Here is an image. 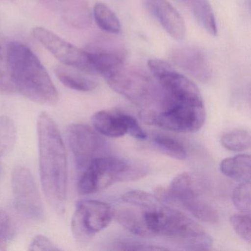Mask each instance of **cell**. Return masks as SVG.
Returning <instances> with one entry per match:
<instances>
[{"instance_id":"277c9868","label":"cell","mask_w":251,"mask_h":251,"mask_svg":"<svg viewBox=\"0 0 251 251\" xmlns=\"http://www.w3.org/2000/svg\"><path fill=\"white\" fill-rule=\"evenodd\" d=\"M148 173V169L143 164L101 155L84 169L77 183V191L80 195H92L117 182L137 180Z\"/></svg>"},{"instance_id":"1f68e13d","label":"cell","mask_w":251,"mask_h":251,"mask_svg":"<svg viewBox=\"0 0 251 251\" xmlns=\"http://www.w3.org/2000/svg\"><path fill=\"white\" fill-rule=\"evenodd\" d=\"M123 117H124L125 122H126L128 134H130L133 137L136 138V139H140V140L147 139V137H148L147 133L144 131L143 129L142 128L135 117L124 112H123Z\"/></svg>"},{"instance_id":"6da1fadb","label":"cell","mask_w":251,"mask_h":251,"mask_svg":"<svg viewBox=\"0 0 251 251\" xmlns=\"http://www.w3.org/2000/svg\"><path fill=\"white\" fill-rule=\"evenodd\" d=\"M39 167L44 193L52 209L64 213L67 199V161L65 146L52 117L41 113L37 121Z\"/></svg>"},{"instance_id":"ffe728a7","label":"cell","mask_w":251,"mask_h":251,"mask_svg":"<svg viewBox=\"0 0 251 251\" xmlns=\"http://www.w3.org/2000/svg\"><path fill=\"white\" fill-rule=\"evenodd\" d=\"M55 74L58 80L67 87L79 92H90L96 89L98 83L80 73L72 71L68 68L58 67Z\"/></svg>"},{"instance_id":"836d02e7","label":"cell","mask_w":251,"mask_h":251,"mask_svg":"<svg viewBox=\"0 0 251 251\" xmlns=\"http://www.w3.org/2000/svg\"><path fill=\"white\" fill-rule=\"evenodd\" d=\"M29 251H61L50 239L43 235L35 236L29 245Z\"/></svg>"},{"instance_id":"f1b7e54d","label":"cell","mask_w":251,"mask_h":251,"mask_svg":"<svg viewBox=\"0 0 251 251\" xmlns=\"http://www.w3.org/2000/svg\"><path fill=\"white\" fill-rule=\"evenodd\" d=\"M251 182L241 183L233 190L232 201L241 212L250 214L251 210Z\"/></svg>"},{"instance_id":"9a60e30c","label":"cell","mask_w":251,"mask_h":251,"mask_svg":"<svg viewBox=\"0 0 251 251\" xmlns=\"http://www.w3.org/2000/svg\"><path fill=\"white\" fill-rule=\"evenodd\" d=\"M208 187L206 180L195 173H183L176 176L168 189L170 204H179L185 200L200 198Z\"/></svg>"},{"instance_id":"603a6c76","label":"cell","mask_w":251,"mask_h":251,"mask_svg":"<svg viewBox=\"0 0 251 251\" xmlns=\"http://www.w3.org/2000/svg\"><path fill=\"white\" fill-rule=\"evenodd\" d=\"M93 14L97 25L103 31L111 34L120 33L121 29L120 20L108 5L98 2L94 7Z\"/></svg>"},{"instance_id":"2e32d148","label":"cell","mask_w":251,"mask_h":251,"mask_svg":"<svg viewBox=\"0 0 251 251\" xmlns=\"http://www.w3.org/2000/svg\"><path fill=\"white\" fill-rule=\"evenodd\" d=\"M92 123L98 133L107 137H121L127 133L123 111H98L92 116Z\"/></svg>"},{"instance_id":"52a82bcc","label":"cell","mask_w":251,"mask_h":251,"mask_svg":"<svg viewBox=\"0 0 251 251\" xmlns=\"http://www.w3.org/2000/svg\"><path fill=\"white\" fill-rule=\"evenodd\" d=\"M114 218L108 204L95 200H83L76 204L72 219V232L76 240L87 242L105 229Z\"/></svg>"},{"instance_id":"4316f807","label":"cell","mask_w":251,"mask_h":251,"mask_svg":"<svg viewBox=\"0 0 251 251\" xmlns=\"http://www.w3.org/2000/svg\"><path fill=\"white\" fill-rule=\"evenodd\" d=\"M122 200L142 210L152 209L162 205L155 195L142 190H131L126 192Z\"/></svg>"},{"instance_id":"d6986e66","label":"cell","mask_w":251,"mask_h":251,"mask_svg":"<svg viewBox=\"0 0 251 251\" xmlns=\"http://www.w3.org/2000/svg\"><path fill=\"white\" fill-rule=\"evenodd\" d=\"M114 218L119 224L132 233L141 237H152L145 226L142 214H139L134 210L130 208H121L117 211L114 210Z\"/></svg>"},{"instance_id":"4dcf8cb0","label":"cell","mask_w":251,"mask_h":251,"mask_svg":"<svg viewBox=\"0 0 251 251\" xmlns=\"http://www.w3.org/2000/svg\"><path fill=\"white\" fill-rule=\"evenodd\" d=\"M14 230L9 216L0 211V251H5L12 239Z\"/></svg>"},{"instance_id":"e0dca14e","label":"cell","mask_w":251,"mask_h":251,"mask_svg":"<svg viewBox=\"0 0 251 251\" xmlns=\"http://www.w3.org/2000/svg\"><path fill=\"white\" fill-rule=\"evenodd\" d=\"M59 14L67 25L75 28H86L92 23V15L86 0H66Z\"/></svg>"},{"instance_id":"f546056e","label":"cell","mask_w":251,"mask_h":251,"mask_svg":"<svg viewBox=\"0 0 251 251\" xmlns=\"http://www.w3.org/2000/svg\"><path fill=\"white\" fill-rule=\"evenodd\" d=\"M230 224L233 230L242 239L251 243V226L250 214H235L230 218Z\"/></svg>"},{"instance_id":"cb8c5ba5","label":"cell","mask_w":251,"mask_h":251,"mask_svg":"<svg viewBox=\"0 0 251 251\" xmlns=\"http://www.w3.org/2000/svg\"><path fill=\"white\" fill-rule=\"evenodd\" d=\"M16 91L8 55V45L0 38V94L12 95Z\"/></svg>"},{"instance_id":"8fae6325","label":"cell","mask_w":251,"mask_h":251,"mask_svg":"<svg viewBox=\"0 0 251 251\" xmlns=\"http://www.w3.org/2000/svg\"><path fill=\"white\" fill-rule=\"evenodd\" d=\"M69 146L78 169H85L105 147L103 139L96 130L86 125H70L67 129Z\"/></svg>"},{"instance_id":"ba28073f","label":"cell","mask_w":251,"mask_h":251,"mask_svg":"<svg viewBox=\"0 0 251 251\" xmlns=\"http://www.w3.org/2000/svg\"><path fill=\"white\" fill-rule=\"evenodd\" d=\"M148 67L162 92L161 100H202L196 85L176 71L169 63L163 60L151 59L148 61Z\"/></svg>"},{"instance_id":"83f0119b","label":"cell","mask_w":251,"mask_h":251,"mask_svg":"<svg viewBox=\"0 0 251 251\" xmlns=\"http://www.w3.org/2000/svg\"><path fill=\"white\" fill-rule=\"evenodd\" d=\"M221 143L228 151L242 152L251 147V136L246 130H233L222 136Z\"/></svg>"},{"instance_id":"e575fe53","label":"cell","mask_w":251,"mask_h":251,"mask_svg":"<svg viewBox=\"0 0 251 251\" xmlns=\"http://www.w3.org/2000/svg\"><path fill=\"white\" fill-rule=\"evenodd\" d=\"M36 1L42 5H45L47 8L59 13L66 0H36Z\"/></svg>"},{"instance_id":"7c38bea8","label":"cell","mask_w":251,"mask_h":251,"mask_svg":"<svg viewBox=\"0 0 251 251\" xmlns=\"http://www.w3.org/2000/svg\"><path fill=\"white\" fill-rule=\"evenodd\" d=\"M86 51L94 74L102 75L125 63L127 55V51L121 44L109 39L97 42Z\"/></svg>"},{"instance_id":"9c48e42d","label":"cell","mask_w":251,"mask_h":251,"mask_svg":"<svg viewBox=\"0 0 251 251\" xmlns=\"http://www.w3.org/2000/svg\"><path fill=\"white\" fill-rule=\"evenodd\" d=\"M11 182L17 211L29 220H43V203L32 173L25 167L18 166L13 171Z\"/></svg>"},{"instance_id":"44dd1931","label":"cell","mask_w":251,"mask_h":251,"mask_svg":"<svg viewBox=\"0 0 251 251\" xmlns=\"http://www.w3.org/2000/svg\"><path fill=\"white\" fill-rule=\"evenodd\" d=\"M187 2L198 23L211 36H217V23L208 0H187Z\"/></svg>"},{"instance_id":"5b68a950","label":"cell","mask_w":251,"mask_h":251,"mask_svg":"<svg viewBox=\"0 0 251 251\" xmlns=\"http://www.w3.org/2000/svg\"><path fill=\"white\" fill-rule=\"evenodd\" d=\"M162 110L144 111L142 119L148 124L155 125L166 130L177 133H195L205 123V114L203 101L161 102Z\"/></svg>"},{"instance_id":"d590c367","label":"cell","mask_w":251,"mask_h":251,"mask_svg":"<svg viewBox=\"0 0 251 251\" xmlns=\"http://www.w3.org/2000/svg\"><path fill=\"white\" fill-rule=\"evenodd\" d=\"M5 1H14V0H5Z\"/></svg>"},{"instance_id":"30bf717a","label":"cell","mask_w":251,"mask_h":251,"mask_svg":"<svg viewBox=\"0 0 251 251\" xmlns=\"http://www.w3.org/2000/svg\"><path fill=\"white\" fill-rule=\"evenodd\" d=\"M33 35L36 40L64 65L70 66L87 74H94L89 55L86 50L76 48L44 27H35Z\"/></svg>"},{"instance_id":"ac0fdd59","label":"cell","mask_w":251,"mask_h":251,"mask_svg":"<svg viewBox=\"0 0 251 251\" xmlns=\"http://www.w3.org/2000/svg\"><path fill=\"white\" fill-rule=\"evenodd\" d=\"M251 155L241 154L223 159L220 164V171L230 178L240 183L251 182Z\"/></svg>"},{"instance_id":"3957f363","label":"cell","mask_w":251,"mask_h":251,"mask_svg":"<svg viewBox=\"0 0 251 251\" xmlns=\"http://www.w3.org/2000/svg\"><path fill=\"white\" fill-rule=\"evenodd\" d=\"M142 211V220L152 237L165 236L189 251L211 249L213 244L211 236L181 211L164 204L153 209Z\"/></svg>"},{"instance_id":"7402d4cb","label":"cell","mask_w":251,"mask_h":251,"mask_svg":"<svg viewBox=\"0 0 251 251\" xmlns=\"http://www.w3.org/2000/svg\"><path fill=\"white\" fill-rule=\"evenodd\" d=\"M179 204L201 221L211 224H215L219 221V214L217 210L199 198L185 200Z\"/></svg>"},{"instance_id":"4fadbf2b","label":"cell","mask_w":251,"mask_h":251,"mask_svg":"<svg viewBox=\"0 0 251 251\" xmlns=\"http://www.w3.org/2000/svg\"><path fill=\"white\" fill-rule=\"evenodd\" d=\"M170 58L173 64L202 83L211 78L209 62L203 52L197 48H176L170 52Z\"/></svg>"},{"instance_id":"7a4b0ae2","label":"cell","mask_w":251,"mask_h":251,"mask_svg":"<svg viewBox=\"0 0 251 251\" xmlns=\"http://www.w3.org/2000/svg\"><path fill=\"white\" fill-rule=\"evenodd\" d=\"M8 55L16 91L33 102L53 105L58 93L46 69L24 44L11 42Z\"/></svg>"},{"instance_id":"484cf974","label":"cell","mask_w":251,"mask_h":251,"mask_svg":"<svg viewBox=\"0 0 251 251\" xmlns=\"http://www.w3.org/2000/svg\"><path fill=\"white\" fill-rule=\"evenodd\" d=\"M152 139L157 148L168 156L178 160L186 158L187 151L184 145L180 141L170 136L161 134L155 135Z\"/></svg>"},{"instance_id":"d4e9b609","label":"cell","mask_w":251,"mask_h":251,"mask_svg":"<svg viewBox=\"0 0 251 251\" xmlns=\"http://www.w3.org/2000/svg\"><path fill=\"white\" fill-rule=\"evenodd\" d=\"M17 136V127L12 119L8 116H0V158L13 149Z\"/></svg>"},{"instance_id":"d6a6232c","label":"cell","mask_w":251,"mask_h":251,"mask_svg":"<svg viewBox=\"0 0 251 251\" xmlns=\"http://www.w3.org/2000/svg\"><path fill=\"white\" fill-rule=\"evenodd\" d=\"M116 250L119 251H166L167 248L164 247L155 246L152 245H145V244L137 243L132 242H119L114 245Z\"/></svg>"},{"instance_id":"5bb4252c","label":"cell","mask_w":251,"mask_h":251,"mask_svg":"<svg viewBox=\"0 0 251 251\" xmlns=\"http://www.w3.org/2000/svg\"><path fill=\"white\" fill-rule=\"evenodd\" d=\"M143 2L145 8L171 37L176 40L184 39V21L178 11L167 0H143Z\"/></svg>"},{"instance_id":"8992f818","label":"cell","mask_w":251,"mask_h":251,"mask_svg":"<svg viewBox=\"0 0 251 251\" xmlns=\"http://www.w3.org/2000/svg\"><path fill=\"white\" fill-rule=\"evenodd\" d=\"M110 87L122 96L140 107H148L157 99L161 91L144 70L122 64L103 75Z\"/></svg>"}]
</instances>
